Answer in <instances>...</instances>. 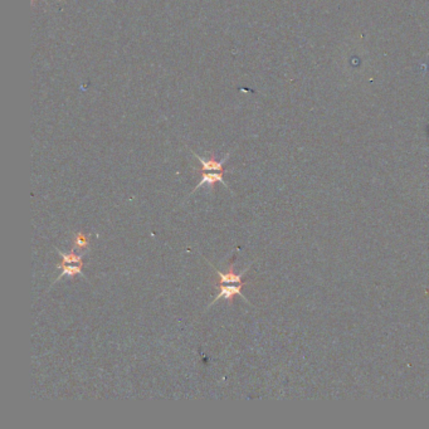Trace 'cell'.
Wrapping results in <instances>:
<instances>
[{"instance_id": "3957f363", "label": "cell", "mask_w": 429, "mask_h": 429, "mask_svg": "<svg viewBox=\"0 0 429 429\" xmlns=\"http://www.w3.org/2000/svg\"><path fill=\"white\" fill-rule=\"evenodd\" d=\"M192 153L194 154V156L200 163V169H199L200 173H203V171H225L224 168H223V165H224V163L228 160V158H229L230 155V153H228L223 160L218 161L214 155L210 156L209 159H204L202 158V156L198 155V154H195L194 151H192Z\"/></svg>"}, {"instance_id": "277c9868", "label": "cell", "mask_w": 429, "mask_h": 429, "mask_svg": "<svg viewBox=\"0 0 429 429\" xmlns=\"http://www.w3.org/2000/svg\"><path fill=\"white\" fill-rule=\"evenodd\" d=\"M223 174H224V171H203V173H202V179H200L199 184H198V185L195 186L194 190H193L192 193L197 192L198 189H199L202 185L214 186L217 183H222L223 185L225 186V188H228L227 183H225L224 179H223ZM228 189H229V188H228Z\"/></svg>"}, {"instance_id": "5b68a950", "label": "cell", "mask_w": 429, "mask_h": 429, "mask_svg": "<svg viewBox=\"0 0 429 429\" xmlns=\"http://www.w3.org/2000/svg\"><path fill=\"white\" fill-rule=\"evenodd\" d=\"M58 268L62 269V272H61V274L58 276V278L56 279L55 283L57 281H60L61 278H63V277L68 276V277H76L78 276V274H81V276L83 277V278H86V276L83 274L82 272V267L83 263H65V262H61L60 264H58Z\"/></svg>"}, {"instance_id": "52a82bcc", "label": "cell", "mask_w": 429, "mask_h": 429, "mask_svg": "<svg viewBox=\"0 0 429 429\" xmlns=\"http://www.w3.org/2000/svg\"><path fill=\"white\" fill-rule=\"evenodd\" d=\"M88 247V238L83 232H77L75 234V239H73V249H78V251H83Z\"/></svg>"}, {"instance_id": "ba28073f", "label": "cell", "mask_w": 429, "mask_h": 429, "mask_svg": "<svg viewBox=\"0 0 429 429\" xmlns=\"http://www.w3.org/2000/svg\"><path fill=\"white\" fill-rule=\"evenodd\" d=\"M34 2H36V0H32V4H34ZM43 2H46V0H43Z\"/></svg>"}, {"instance_id": "7a4b0ae2", "label": "cell", "mask_w": 429, "mask_h": 429, "mask_svg": "<svg viewBox=\"0 0 429 429\" xmlns=\"http://www.w3.org/2000/svg\"><path fill=\"white\" fill-rule=\"evenodd\" d=\"M246 283L243 284H230V286H217V290L219 291L217 295V297L214 298V300L212 301V303L210 305H213V303L217 302L218 300H225L228 301L229 303H233V298L235 297V296H239V297L243 298L246 302H248V300L246 298V296L243 295V292H242V288H243V286Z\"/></svg>"}, {"instance_id": "8992f818", "label": "cell", "mask_w": 429, "mask_h": 429, "mask_svg": "<svg viewBox=\"0 0 429 429\" xmlns=\"http://www.w3.org/2000/svg\"><path fill=\"white\" fill-rule=\"evenodd\" d=\"M56 251H57L58 254L61 256V262H65V263H83V254H76L75 249H72L70 253L61 252L58 248H56Z\"/></svg>"}, {"instance_id": "6da1fadb", "label": "cell", "mask_w": 429, "mask_h": 429, "mask_svg": "<svg viewBox=\"0 0 429 429\" xmlns=\"http://www.w3.org/2000/svg\"><path fill=\"white\" fill-rule=\"evenodd\" d=\"M208 263H209V262H208ZM209 266L214 269L215 273H217L218 276L217 282H215V287H217V286H230V284H243L244 282L242 281V278H243L244 273L248 271V267H247V268L244 269L243 272H241V273H235L234 266H233V263H230L228 271L225 272V273H223V272H220L219 269L214 268L210 263Z\"/></svg>"}]
</instances>
